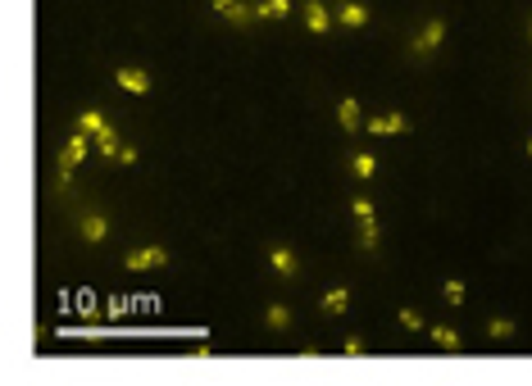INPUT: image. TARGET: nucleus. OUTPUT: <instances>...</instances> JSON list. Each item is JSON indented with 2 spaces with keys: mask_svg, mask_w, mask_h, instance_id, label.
<instances>
[{
  "mask_svg": "<svg viewBox=\"0 0 532 386\" xmlns=\"http://www.w3.org/2000/svg\"><path fill=\"white\" fill-rule=\"evenodd\" d=\"M128 273H150V268H164L169 264V250L164 246H137V250H128Z\"/></svg>",
  "mask_w": 532,
  "mask_h": 386,
  "instance_id": "f257e3e1",
  "label": "nucleus"
},
{
  "mask_svg": "<svg viewBox=\"0 0 532 386\" xmlns=\"http://www.w3.org/2000/svg\"><path fill=\"white\" fill-rule=\"evenodd\" d=\"M82 154H86V132L77 128L73 137H69V146L60 150V182H69V178H73V168L82 164Z\"/></svg>",
  "mask_w": 532,
  "mask_h": 386,
  "instance_id": "f03ea898",
  "label": "nucleus"
},
{
  "mask_svg": "<svg viewBox=\"0 0 532 386\" xmlns=\"http://www.w3.org/2000/svg\"><path fill=\"white\" fill-rule=\"evenodd\" d=\"M441 36H446V23H441V18H432V23H423V32L414 36L410 51L414 55H428V51H437V46H441Z\"/></svg>",
  "mask_w": 532,
  "mask_h": 386,
  "instance_id": "7ed1b4c3",
  "label": "nucleus"
},
{
  "mask_svg": "<svg viewBox=\"0 0 532 386\" xmlns=\"http://www.w3.org/2000/svg\"><path fill=\"white\" fill-rule=\"evenodd\" d=\"M369 132L373 137H401V132H410V119L405 114H378V119H369Z\"/></svg>",
  "mask_w": 532,
  "mask_h": 386,
  "instance_id": "20e7f679",
  "label": "nucleus"
},
{
  "mask_svg": "<svg viewBox=\"0 0 532 386\" xmlns=\"http://www.w3.org/2000/svg\"><path fill=\"white\" fill-rule=\"evenodd\" d=\"M214 9L228 18L232 27H250V23H255V9H250V5H241V0H214Z\"/></svg>",
  "mask_w": 532,
  "mask_h": 386,
  "instance_id": "39448f33",
  "label": "nucleus"
},
{
  "mask_svg": "<svg viewBox=\"0 0 532 386\" xmlns=\"http://www.w3.org/2000/svg\"><path fill=\"white\" fill-rule=\"evenodd\" d=\"M114 77H119V86H123V91H132V95H146L150 91V73L146 69H119Z\"/></svg>",
  "mask_w": 532,
  "mask_h": 386,
  "instance_id": "423d86ee",
  "label": "nucleus"
},
{
  "mask_svg": "<svg viewBox=\"0 0 532 386\" xmlns=\"http://www.w3.org/2000/svg\"><path fill=\"white\" fill-rule=\"evenodd\" d=\"M305 27H309L314 36H323L327 27H332V14H327V9L318 5V0H305Z\"/></svg>",
  "mask_w": 532,
  "mask_h": 386,
  "instance_id": "0eeeda50",
  "label": "nucleus"
},
{
  "mask_svg": "<svg viewBox=\"0 0 532 386\" xmlns=\"http://www.w3.org/2000/svg\"><path fill=\"white\" fill-rule=\"evenodd\" d=\"M77 232H82V241H105L110 237V218H100V214H82V223H77Z\"/></svg>",
  "mask_w": 532,
  "mask_h": 386,
  "instance_id": "6e6552de",
  "label": "nucleus"
},
{
  "mask_svg": "<svg viewBox=\"0 0 532 386\" xmlns=\"http://www.w3.org/2000/svg\"><path fill=\"white\" fill-rule=\"evenodd\" d=\"M91 141H96V150H100V154H105V159H119V150H123V141H119V132H114V128H110V123H105V128H100V132H96V137H91Z\"/></svg>",
  "mask_w": 532,
  "mask_h": 386,
  "instance_id": "1a4fd4ad",
  "label": "nucleus"
},
{
  "mask_svg": "<svg viewBox=\"0 0 532 386\" xmlns=\"http://www.w3.org/2000/svg\"><path fill=\"white\" fill-rule=\"evenodd\" d=\"M318 309H323V314H346V309H351V291H346V286H332V291L323 295V300H318Z\"/></svg>",
  "mask_w": 532,
  "mask_h": 386,
  "instance_id": "9d476101",
  "label": "nucleus"
},
{
  "mask_svg": "<svg viewBox=\"0 0 532 386\" xmlns=\"http://www.w3.org/2000/svg\"><path fill=\"white\" fill-rule=\"evenodd\" d=\"M337 119H342L346 132H360V100H355V95H346V100L337 105Z\"/></svg>",
  "mask_w": 532,
  "mask_h": 386,
  "instance_id": "9b49d317",
  "label": "nucleus"
},
{
  "mask_svg": "<svg viewBox=\"0 0 532 386\" xmlns=\"http://www.w3.org/2000/svg\"><path fill=\"white\" fill-rule=\"evenodd\" d=\"M292 14V0H259L255 5V23H264V18H287Z\"/></svg>",
  "mask_w": 532,
  "mask_h": 386,
  "instance_id": "f8f14e48",
  "label": "nucleus"
},
{
  "mask_svg": "<svg viewBox=\"0 0 532 386\" xmlns=\"http://www.w3.org/2000/svg\"><path fill=\"white\" fill-rule=\"evenodd\" d=\"M268 259H273V268H278L283 277H296V268H301V264H296V255H292L287 246H273V250H268Z\"/></svg>",
  "mask_w": 532,
  "mask_h": 386,
  "instance_id": "ddd939ff",
  "label": "nucleus"
},
{
  "mask_svg": "<svg viewBox=\"0 0 532 386\" xmlns=\"http://www.w3.org/2000/svg\"><path fill=\"white\" fill-rule=\"evenodd\" d=\"M264 323L273 327V332H283V327H292V309H287V305H268L264 309Z\"/></svg>",
  "mask_w": 532,
  "mask_h": 386,
  "instance_id": "4468645a",
  "label": "nucleus"
},
{
  "mask_svg": "<svg viewBox=\"0 0 532 386\" xmlns=\"http://www.w3.org/2000/svg\"><path fill=\"white\" fill-rule=\"evenodd\" d=\"M342 23L346 27H364V23H369V9L355 5V0H346V5H342Z\"/></svg>",
  "mask_w": 532,
  "mask_h": 386,
  "instance_id": "2eb2a0df",
  "label": "nucleus"
},
{
  "mask_svg": "<svg viewBox=\"0 0 532 386\" xmlns=\"http://www.w3.org/2000/svg\"><path fill=\"white\" fill-rule=\"evenodd\" d=\"M351 173H355L360 182H369L373 173H378V159H373V154H355V159H351Z\"/></svg>",
  "mask_w": 532,
  "mask_h": 386,
  "instance_id": "dca6fc26",
  "label": "nucleus"
},
{
  "mask_svg": "<svg viewBox=\"0 0 532 386\" xmlns=\"http://www.w3.org/2000/svg\"><path fill=\"white\" fill-rule=\"evenodd\" d=\"M487 336H491V341H510V336H514V318H491Z\"/></svg>",
  "mask_w": 532,
  "mask_h": 386,
  "instance_id": "f3484780",
  "label": "nucleus"
},
{
  "mask_svg": "<svg viewBox=\"0 0 532 386\" xmlns=\"http://www.w3.org/2000/svg\"><path fill=\"white\" fill-rule=\"evenodd\" d=\"M432 341H437L441 345V350H460V332H455V327H432Z\"/></svg>",
  "mask_w": 532,
  "mask_h": 386,
  "instance_id": "a211bd4d",
  "label": "nucleus"
},
{
  "mask_svg": "<svg viewBox=\"0 0 532 386\" xmlns=\"http://www.w3.org/2000/svg\"><path fill=\"white\" fill-rule=\"evenodd\" d=\"M355 223H360V246L378 250V223H373V218H355Z\"/></svg>",
  "mask_w": 532,
  "mask_h": 386,
  "instance_id": "6ab92c4d",
  "label": "nucleus"
},
{
  "mask_svg": "<svg viewBox=\"0 0 532 386\" xmlns=\"http://www.w3.org/2000/svg\"><path fill=\"white\" fill-rule=\"evenodd\" d=\"M77 128H82L86 137H96V132L105 128V119H100V114H96V109H82V114H77Z\"/></svg>",
  "mask_w": 532,
  "mask_h": 386,
  "instance_id": "aec40b11",
  "label": "nucleus"
},
{
  "mask_svg": "<svg viewBox=\"0 0 532 386\" xmlns=\"http://www.w3.org/2000/svg\"><path fill=\"white\" fill-rule=\"evenodd\" d=\"M441 295H446V305H464V282H460V277H450V282L441 286Z\"/></svg>",
  "mask_w": 532,
  "mask_h": 386,
  "instance_id": "412c9836",
  "label": "nucleus"
},
{
  "mask_svg": "<svg viewBox=\"0 0 532 386\" xmlns=\"http://www.w3.org/2000/svg\"><path fill=\"white\" fill-rule=\"evenodd\" d=\"M401 327L405 332H423V314L419 309H401Z\"/></svg>",
  "mask_w": 532,
  "mask_h": 386,
  "instance_id": "4be33fe9",
  "label": "nucleus"
},
{
  "mask_svg": "<svg viewBox=\"0 0 532 386\" xmlns=\"http://www.w3.org/2000/svg\"><path fill=\"white\" fill-rule=\"evenodd\" d=\"M355 218H373V200H364V196H355Z\"/></svg>",
  "mask_w": 532,
  "mask_h": 386,
  "instance_id": "5701e85b",
  "label": "nucleus"
},
{
  "mask_svg": "<svg viewBox=\"0 0 532 386\" xmlns=\"http://www.w3.org/2000/svg\"><path fill=\"white\" fill-rule=\"evenodd\" d=\"M342 354H351V359H360V354H364V341H360V336H346V350Z\"/></svg>",
  "mask_w": 532,
  "mask_h": 386,
  "instance_id": "b1692460",
  "label": "nucleus"
},
{
  "mask_svg": "<svg viewBox=\"0 0 532 386\" xmlns=\"http://www.w3.org/2000/svg\"><path fill=\"white\" fill-rule=\"evenodd\" d=\"M528 41H532V23H528Z\"/></svg>",
  "mask_w": 532,
  "mask_h": 386,
  "instance_id": "393cba45",
  "label": "nucleus"
},
{
  "mask_svg": "<svg viewBox=\"0 0 532 386\" xmlns=\"http://www.w3.org/2000/svg\"><path fill=\"white\" fill-rule=\"evenodd\" d=\"M528 154H532V137H528Z\"/></svg>",
  "mask_w": 532,
  "mask_h": 386,
  "instance_id": "a878e982",
  "label": "nucleus"
}]
</instances>
